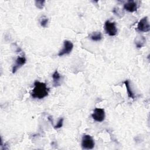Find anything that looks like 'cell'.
I'll return each mask as SVG.
<instances>
[{
	"label": "cell",
	"mask_w": 150,
	"mask_h": 150,
	"mask_svg": "<svg viewBox=\"0 0 150 150\" xmlns=\"http://www.w3.org/2000/svg\"><path fill=\"white\" fill-rule=\"evenodd\" d=\"M73 49V43L70 40H65L63 42V47L59 52L58 56H62L65 54H69L72 51Z\"/></svg>",
	"instance_id": "5"
},
{
	"label": "cell",
	"mask_w": 150,
	"mask_h": 150,
	"mask_svg": "<svg viewBox=\"0 0 150 150\" xmlns=\"http://www.w3.org/2000/svg\"><path fill=\"white\" fill-rule=\"evenodd\" d=\"M45 1H35V6L39 9H42L45 6Z\"/></svg>",
	"instance_id": "15"
},
{
	"label": "cell",
	"mask_w": 150,
	"mask_h": 150,
	"mask_svg": "<svg viewBox=\"0 0 150 150\" xmlns=\"http://www.w3.org/2000/svg\"><path fill=\"white\" fill-rule=\"evenodd\" d=\"M48 18L46 16H42L39 18V23L41 26L46 28L48 24Z\"/></svg>",
	"instance_id": "13"
},
{
	"label": "cell",
	"mask_w": 150,
	"mask_h": 150,
	"mask_svg": "<svg viewBox=\"0 0 150 150\" xmlns=\"http://www.w3.org/2000/svg\"><path fill=\"white\" fill-rule=\"evenodd\" d=\"M49 88L47 87L45 83L35 81L34 82V88L30 94L32 98L37 99H42L48 96Z\"/></svg>",
	"instance_id": "1"
},
{
	"label": "cell",
	"mask_w": 150,
	"mask_h": 150,
	"mask_svg": "<svg viewBox=\"0 0 150 150\" xmlns=\"http://www.w3.org/2000/svg\"><path fill=\"white\" fill-rule=\"evenodd\" d=\"M63 118H60L59 121H57V124L55 125H53V127L54 129H59L60 128H61L63 126Z\"/></svg>",
	"instance_id": "16"
},
{
	"label": "cell",
	"mask_w": 150,
	"mask_h": 150,
	"mask_svg": "<svg viewBox=\"0 0 150 150\" xmlns=\"http://www.w3.org/2000/svg\"><path fill=\"white\" fill-rule=\"evenodd\" d=\"M105 111L103 108H96L91 114L93 119L97 122H102L105 119Z\"/></svg>",
	"instance_id": "6"
},
{
	"label": "cell",
	"mask_w": 150,
	"mask_h": 150,
	"mask_svg": "<svg viewBox=\"0 0 150 150\" xmlns=\"http://www.w3.org/2000/svg\"><path fill=\"white\" fill-rule=\"evenodd\" d=\"M53 78V85L54 87H58L60 86V81L62 79V76L58 72L57 70L54 71V72L52 74Z\"/></svg>",
	"instance_id": "10"
},
{
	"label": "cell",
	"mask_w": 150,
	"mask_h": 150,
	"mask_svg": "<svg viewBox=\"0 0 150 150\" xmlns=\"http://www.w3.org/2000/svg\"><path fill=\"white\" fill-rule=\"evenodd\" d=\"M26 62V59L25 56H18L15 60V63L12 66V73H16V71L21 68L22 66H23Z\"/></svg>",
	"instance_id": "7"
},
{
	"label": "cell",
	"mask_w": 150,
	"mask_h": 150,
	"mask_svg": "<svg viewBox=\"0 0 150 150\" xmlns=\"http://www.w3.org/2000/svg\"><path fill=\"white\" fill-rule=\"evenodd\" d=\"M112 12L117 16H118L120 18H121L124 16V12L123 11H122L121 9H120L118 7L114 8L112 10Z\"/></svg>",
	"instance_id": "14"
},
{
	"label": "cell",
	"mask_w": 150,
	"mask_h": 150,
	"mask_svg": "<svg viewBox=\"0 0 150 150\" xmlns=\"http://www.w3.org/2000/svg\"><path fill=\"white\" fill-rule=\"evenodd\" d=\"M137 29L142 32H148L150 30V25L147 16L142 18L138 22Z\"/></svg>",
	"instance_id": "4"
},
{
	"label": "cell",
	"mask_w": 150,
	"mask_h": 150,
	"mask_svg": "<svg viewBox=\"0 0 150 150\" xmlns=\"http://www.w3.org/2000/svg\"><path fill=\"white\" fill-rule=\"evenodd\" d=\"M104 29L106 33L110 36H114L117 33V28L115 22L106 21L104 23Z\"/></svg>",
	"instance_id": "3"
},
{
	"label": "cell",
	"mask_w": 150,
	"mask_h": 150,
	"mask_svg": "<svg viewBox=\"0 0 150 150\" xmlns=\"http://www.w3.org/2000/svg\"><path fill=\"white\" fill-rule=\"evenodd\" d=\"M81 145L83 149H92L94 147L95 142L90 135L85 134L82 137Z\"/></svg>",
	"instance_id": "2"
},
{
	"label": "cell",
	"mask_w": 150,
	"mask_h": 150,
	"mask_svg": "<svg viewBox=\"0 0 150 150\" xmlns=\"http://www.w3.org/2000/svg\"><path fill=\"white\" fill-rule=\"evenodd\" d=\"M48 120L50 121V122H51V124L53 125V119H52V116H49L48 117Z\"/></svg>",
	"instance_id": "17"
},
{
	"label": "cell",
	"mask_w": 150,
	"mask_h": 150,
	"mask_svg": "<svg viewBox=\"0 0 150 150\" xmlns=\"http://www.w3.org/2000/svg\"><path fill=\"white\" fill-rule=\"evenodd\" d=\"M124 83L126 87V88H127V93H128V97L132 98V99H135V96L134 93V92L132 91V88L131 87V86H130V83H129V81L128 80H126L125 81H124Z\"/></svg>",
	"instance_id": "11"
},
{
	"label": "cell",
	"mask_w": 150,
	"mask_h": 150,
	"mask_svg": "<svg viewBox=\"0 0 150 150\" xmlns=\"http://www.w3.org/2000/svg\"><path fill=\"white\" fill-rule=\"evenodd\" d=\"M90 38L95 42L100 41L103 39L102 33L100 32H94L90 35Z\"/></svg>",
	"instance_id": "12"
},
{
	"label": "cell",
	"mask_w": 150,
	"mask_h": 150,
	"mask_svg": "<svg viewBox=\"0 0 150 150\" xmlns=\"http://www.w3.org/2000/svg\"><path fill=\"white\" fill-rule=\"evenodd\" d=\"M137 4L133 0L128 1L124 4V9L129 12H134L137 10Z\"/></svg>",
	"instance_id": "8"
},
{
	"label": "cell",
	"mask_w": 150,
	"mask_h": 150,
	"mask_svg": "<svg viewBox=\"0 0 150 150\" xmlns=\"http://www.w3.org/2000/svg\"><path fill=\"white\" fill-rule=\"evenodd\" d=\"M134 43L137 48H141L146 43V39L142 35H138L134 39Z\"/></svg>",
	"instance_id": "9"
}]
</instances>
